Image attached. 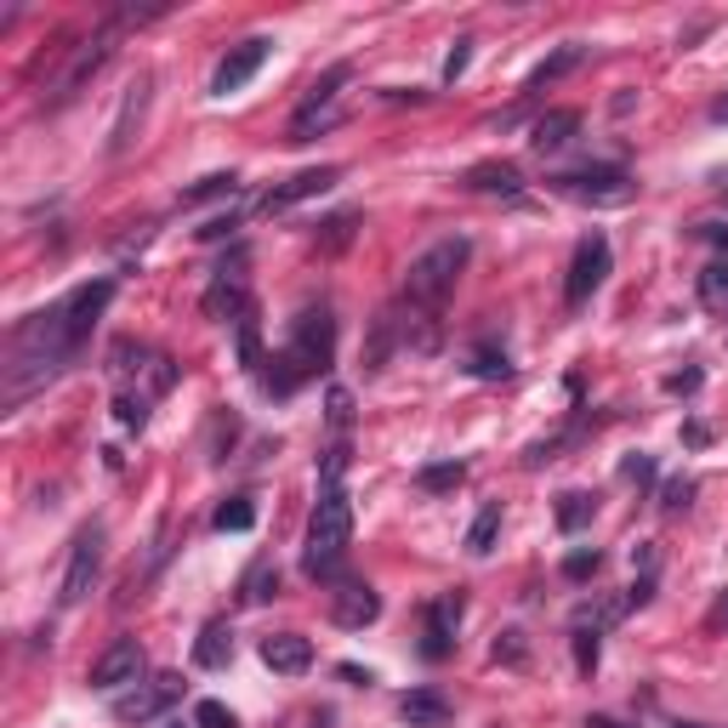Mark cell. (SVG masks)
<instances>
[{
  "mask_svg": "<svg viewBox=\"0 0 728 728\" xmlns=\"http://www.w3.org/2000/svg\"><path fill=\"white\" fill-rule=\"evenodd\" d=\"M558 569H564V580H592V575L603 569V552H598V546H575Z\"/></svg>",
  "mask_w": 728,
  "mask_h": 728,
  "instance_id": "cell-38",
  "label": "cell"
},
{
  "mask_svg": "<svg viewBox=\"0 0 728 728\" xmlns=\"http://www.w3.org/2000/svg\"><path fill=\"white\" fill-rule=\"evenodd\" d=\"M701 240H712V245H723L728 251V222H706V228H694Z\"/></svg>",
  "mask_w": 728,
  "mask_h": 728,
  "instance_id": "cell-53",
  "label": "cell"
},
{
  "mask_svg": "<svg viewBox=\"0 0 728 728\" xmlns=\"http://www.w3.org/2000/svg\"><path fill=\"white\" fill-rule=\"evenodd\" d=\"M262 666L279 678H302L313 666V644L302 632H274V637H262Z\"/></svg>",
  "mask_w": 728,
  "mask_h": 728,
  "instance_id": "cell-14",
  "label": "cell"
},
{
  "mask_svg": "<svg viewBox=\"0 0 728 728\" xmlns=\"http://www.w3.org/2000/svg\"><path fill=\"white\" fill-rule=\"evenodd\" d=\"M354 211H342V217H331V222H319V245H325V251H342L347 240H354Z\"/></svg>",
  "mask_w": 728,
  "mask_h": 728,
  "instance_id": "cell-40",
  "label": "cell"
},
{
  "mask_svg": "<svg viewBox=\"0 0 728 728\" xmlns=\"http://www.w3.org/2000/svg\"><path fill=\"white\" fill-rule=\"evenodd\" d=\"M523 655H530V644H523V632H501V637H495V660L523 666Z\"/></svg>",
  "mask_w": 728,
  "mask_h": 728,
  "instance_id": "cell-46",
  "label": "cell"
},
{
  "mask_svg": "<svg viewBox=\"0 0 728 728\" xmlns=\"http://www.w3.org/2000/svg\"><path fill=\"white\" fill-rule=\"evenodd\" d=\"M171 728H183V723H171Z\"/></svg>",
  "mask_w": 728,
  "mask_h": 728,
  "instance_id": "cell-59",
  "label": "cell"
},
{
  "mask_svg": "<svg viewBox=\"0 0 728 728\" xmlns=\"http://www.w3.org/2000/svg\"><path fill=\"white\" fill-rule=\"evenodd\" d=\"M467 375H484V382H507V375H512L507 347H489V342H478L473 354H467Z\"/></svg>",
  "mask_w": 728,
  "mask_h": 728,
  "instance_id": "cell-26",
  "label": "cell"
},
{
  "mask_svg": "<svg viewBox=\"0 0 728 728\" xmlns=\"http://www.w3.org/2000/svg\"><path fill=\"white\" fill-rule=\"evenodd\" d=\"M177 388V365H171L165 354H154V365H149V393H171Z\"/></svg>",
  "mask_w": 728,
  "mask_h": 728,
  "instance_id": "cell-48",
  "label": "cell"
},
{
  "mask_svg": "<svg viewBox=\"0 0 728 728\" xmlns=\"http://www.w3.org/2000/svg\"><path fill=\"white\" fill-rule=\"evenodd\" d=\"M683 444H689V450H706V444H712V427H706V421H683Z\"/></svg>",
  "mask_w": 728,
  "mask_h": 728,
  "instance_id": "cell-52",
  "label": "cell"
},
{
  "mask_svg": "<svg viewBox=\"0 0 728 728\" xmlns=\"http://www.w3.org/2000/svg\"><path fill=\"white\" fill-rule=\"evenodd\" d=\"M495 728H501V723H495Z\"/></svg>",
  "mask_w": 728,
  "mask_h": 728,
  "instance_id": "cell-61",
  "label": "cell"
},
{
  "mask_svg": "<svg viewBox=\"0 0 728 728\" xmlns=\"http://www.w3.org/2000/svg\"><path fill=\"white\" fill-rule=\"evenodd\" d=\"M331 354H336V319H331L325 308H319V313H302L297 331H290V342L268 359L274 370L262 375V382H268L274 398H290L302 382H313V375L331 370Z\"/></svg>",
  "mask_w": 728,
  "mask_h": 728,
  "instance_id": "cell-2",
  "label": "cell"
},
{
  "mask_svg": "<svg viewBox=\"0 0 728 728\" xmlns=\"http://www.w3.org/2000/svg\"><path fill=\"white\" fill-rule=\"evenodd\" d=\"M347 80H354V69H347V63L325 69V74H319V80L308 85V97H302V108H331V103H336V85H347Z\"/></svg>",
  "mask_w": 728,
  "mask_h": 728,
  "instance_id": "cell-34",
  "label": "cell"
},
{
  "mask_svg": "<svg viewBox=\"0 0 728 728\" xmlns=\"http://www.w3.org/2000/svg\"><path fill=\"white\" fill-rule=\"evenodd\" d=\"M694 501V478H666L660 484V507L666 512H678V507H689Z\"/></svg>",
  "mask_w": 728,
  "mask_h": 728,
  "instance_id": "cell-45",
  "label": "cell"
},
{
  "mask_svg": "<svg viewBox=\"0 0 728 728\" xmlns=\"http://www.w3.org/2000/svg\"><path fill=\"white\" fill-rule=\"evenodd\" d=\"M495 535H501V501H489V507L473 518V530H467V552H473V558H489V552H495Z\"/></svg>",
  "mask_w": 728,
  "mask_h": 728,
  "instance_id": "cell-27",
  "label": "cell"
},
{
  "mask_svg": "<svg viewBox=\"0 0 728 728\" xmlns=\"http://www.w3.org/2000/svg\"><path fill=\"white\" fill-rule=\"evenodd\" d=\"M268 51H274V41H262V35L240 41V46L217 63V74H211V97H234L240 85H251V80H256V69L268 63Z\"/></svg>",
  "mask_w": 728,
  "mask_h": 728,
  "instance_id": "cell-10",
  "label": "cell"
},
{
  "mask_svg": "<svg viewBox=\"0 0 728 728\" xmlns=\"http://www.w3.org/2000/svg\"><path fill=\"white\" fill-rule=\"evenodd\" d=\"M603 279H609V240H603L598 228H592V234L575 245V256H569L564 308H569V313H575V308H587V302L598 297V285H603Z\"/></svg>",
  "mask_w": 728,
  "mask_h": 728,
  "instance_id": "cell-6",
  "label": "cell"
},
{
  "mask_svg": "<svg viewBox=\"0 0 728 728\" xmlns=\"http://www.w3.org/2000/svg\"><path fill=\"white\" fill-rule=\"evenodd\" d=\"M655 564H660L655 541H637V546H632V569H637V575H655Z\"/></svg>",
  "mask_w": 728,
  "mask_h": 728,
  "instance_id": "cell-50",
  "label": "cell"
},
{
  "mask_svg": "<svg viewBox=\"0 0 728 728\" xmlns=\"http://www.w3.org/2000/svg\"><path fill=\"white\" fill-rule=\"evenodd\" d=\"M342 126V103L331 108H297V120H290V142H313V131H331Z\"/></svg>",
  "mask_w": 728,
  "mask_h": 728,
  "instance_id": "cell-29",
  "label": "cell"
},
{
  "mask_svg": "<svg viewBox=\"0 0 728 728\" xmlns=\"http://www.w3.org/2000/svg\"><path fill=\"white\" fill-rule=\"evenodd\" d=\"M234 228H240V217L228 211V217H211L206 228H194V240H199V245H217V240H228V234H234Z\"/></svg>",
  "mask_w": 728,
  "mask_h": 728,
  "instance_id": "cell-47",
  "label": "cell"
},
{
  "mask_svg": "<svg viewBox=\"0 0 728 728\" xmlns=\"http://www.w3.org/2000/svg\"><path fill=\"white\" fill-rule=\"evenodd\" d=\"M598 637H603L598 626H575V672H580V678L598 672V649H603Z\"/></svg>",
  "mask_w": 728,
  "mask_h": 728,
  "instance_id": "cell-36",
  "label": "cell"
},
{
  "mask_svg": "<svg viewBox=\"0 0 728 728\" xmlns=\"http://www.w3.org/2000/svg\"><path fill=\"white\" fill-rule=\"evenodd\" d=\"M222 194H240V177L234 171H217V177H199L194 188H183L177 206H206V199H222Z\"/></svg>",
  "mask_w": 728,
  "mask_h": 728,
  "instance_id": "cell-33",
  "label": "cell"
},
{
  "mask_svg": "<svg viewBox=\"0 0 728 728\" xmlns=\"http://www.w3.org/2000/svg\"><path fill=\"white\" fill-rule=\"evenodd\" d=\"M575 131H580V108H546L541 120L530 126V149L535 154H558V149L575 142Z\"/></svg>",
  "mask_w": 728,
  "mask_h": 728,
  "instance_id": "cell-15",
  "label": "cell"
},
{
  "mask_svg": "<svg viewBox=\"0 0 728 728\" xmlns=\"http://www.w3.org/2000/svg\"><path fill=\"white\" fill-rule=\"evenodd\" d=\"M467 63H473V41L461 35V41L450 46V57H444V85H455L461 74H467Z\"/></svg>",
  "mask_w": 728,
  "mask_h": 728,
  "instance_id": "cell-44",
  "label": "cell"
},
{
  "mask_svg": "<svg viewBox=\"0 0 728 728\" xmlns=\"http://www.w3.org/2000/svg\"><path fill=\"white\" fill-rule=\"evenodd\" d=\"M461 188H473V194H507V199H518V194H523V171H518L512 160H484V165H473L467 177H461Z\"/></svg>",
  "mask_w": 728,
  "mask_h": 728,
  "instance_id": "cell-18",
  "label": "cell"
},
{
  "mask_svg": "<svg viewBox=\"0 0 728 728\" xmlns=\"http://www.w3.org/2000/svg\"><path fill=\"white\" fill-rule=\"evenodd\" d=\"M701 388H706V370H701V365H689V370H678V375H666V393H672V398H694Z\"/></svg>",
  "mask_w": 728,
  "mask_h": 728,
  "instance_id": "cell-43",
  "label": "cell"
},
{
  "mask_svg": "<svg viewBox=\"0 0 728 728\" xmlns=\"http://www.w3.org/2000/svg\"><path fill=\"white\" fill-rule=\"evenodd\" d=\"M336 183H342V165H308V171H297V177H285L279 188L262 194L256 211H262V217H279V211H290V206H302V199L331 194Z\"/></svg>",
  "mask_w": 728,
  "mask_h": 728,
  "instance_id": "cell-7",
  "label": "cell"
},
{
  "mask_svg": "<svg viewBox=\"0 0 728 728\" xmlns=\"http://www.w3.org/2000/svg\"><path fill=\"white\" fill-rule=\"evenodd\" d=\"M694 290H701V308L706 313L728 319V256H712L706 268H701V279H694Z\"/></svg>",
  "mask_w": 728,
  "mask_h": 728,
  "instance_id": "cell-24",
  "label": "cell"
},
{
  "mask_svg": "<svg viewBox=\"0 0 728 728\" xmlns=\"http://www.w3.org/2000/svg\"><path fill=\"white\" fill-rule=\"evenodd\" d=\"M461 615H467V603H461V592H439V598L427 603V626H421V660H450V655H455Z\"/></svg>",
  "mask_w": 728,
  "mask_h": 728,
  "instance_id": "cell-9",
  "label": "cell"
},
{
  "mask_svg": "<svg viewBox=\"0 0 728 728\" xmlns=\"http://www.w3.org/2000/svg\"><path fill=\"white\" fill-rule=\"evenodd\" d=\"M325 421H331L336 439H347V427H354V393H347V388H331V398H325Z\"/></svg>",
  "mask_w": 728,
  "mask_h": 728,
  "instance_id": "cell-37",
  "label": "cell"
},
{
  "mask_svg": "<svg viewBox=\"0 0 728 728\" xmlns=\"http://www.w3.org/2000/svg\"><path fill=\"white\" fill-rule=\"evenodd\" d=\"M347 461H354V444H347V439H336V444L325 450V461H319V478H325V489H342Z\"/></svg>",
  "mask_w": 728,
  "mask_h": 728,
  "instance_id": "cell-39",
  "label": "cell"
},
{
  "mask_svg": "<svg viewBox=\"0 0 728 728\" xmlns=\"http://www.w3.org/2000/svg\"><path fill=\"white\" fill-rule=\"evenodd\" d=\"M587 728H632V723H621V717H587Z\"/></svg>",
  "mask_w": 728,
  "mask_h": 728,
  "instance_id": "cell-55",
  "label": "cell"
},
{
  "mask_svg": "<svg viewBox=\"0 0 728 728\" xmlns=\"http://www.w3.org/2000/svg\"><path fill=\"white\" fill-rule=\"evenodd\" d=\"M552 194L564 199H580V206H621V199H632V171L615 165V160H598V165H580V171H558V177H546Z\"/></svg>",
  "mask_w": 728,
  "mask_h": 728,
  "instance_id": "cell-5",
  "label": "cell"
},
{
  "mask_svg": "<svg viewBox=\"0 0 728 728\" xmlns=\"http://www.w3.org/2000/svg\"><path fill=\"white\" fill-rule=\"evenodd\" d=\"M552 518H558L564 535H580V530L598 518V495H592V489H564L558 507H552Z\"/></svg>",
  "mask_w": 728,
  "mask_h": 728,
  "instance_id": "cell-23",
  "label": "cell"
},
{
  "mask_svg": "<svg viewBox=\"0 0 728 728\" xmlns=\"http://www.w3.org/2000/svg\"><path fill=\"white\" fill-rule=\"evenodd\" d=\"M398 717L411 723V728H450V717H455V706L444 701L439 689H411L398 701Z\"/></svg>",
  "mask_w": 728,
  "mask_h": 728,
  "instance_id": "cell-17",
  "label": "cell"
},
{
  "mask_svg": "<svg viewBox=\"0 0 728 728\" xmlns=\"http://www.w3.org/2000/svg\"><path fill=\"white\" fill-rule=\"evenodd\" d=\"M114 421H120V427H142V421H149V398H142V393H114Z\"/></svg>",
  "mask_w": 728,
  "mask_h": 728,
  "instance_id": "cell-41",
  "label": "cell"
},
{
  "mask_svg": "<svg viewBox=\"0 0 728 728\" xmlns=\"http://www.w3.org/2000/svg\"><path fill=\"white\" fill-rule=\"evenodd\" d=\"M234 660V626L228 621H206L194 637V666L199 672H222V666Z\"/></svg>",
  "mask_w": 728,
  "mask_h": 728,
  "instance_id": "cell-19",
  "label": "cell"
},
{
  "mask_svg": "<svg viewBox=\"0 0 728 728\" xmlns=\"http://www.w3.org/2000/svg\"><path fill=\"white\" fill-rule=\"evenodd\" d=\"M97 569H103V530L92 523V530L74 541V558H69V575H63V592H57V598H63L69 609L85 603V598H92V587H97Z\"/></svg>",
  "mask_w": 728,
  "mask_h": 728,
  "instance_id": "cell-11",
  "label": "cell"
},
{
  "mask_svg": "<svg viewBox=\"0 0 728 728\" xmlns=\"http://www.w3.org/2000/svg\"><path fill=\"white\" fill-rule=\"evenodd\" d=\"M649 598H655V575H637L632 587H626V603H632V609H644Z\"/></svg>",
  "mask_w": 728,
  "mask_h": 728,
  "instance_id": "cell-51",
  "label": "cell"
},
{
  "mask_svg": "<svg viewBox=\"0 0 728 728\" xmlns=\"http://www.w3.org/2000/svg\"><path fill=\"white\" fill-rule=\"evenodd\" d=\"M672 728H701V723H672Z\"/></svg>",
  "mask_w": 728,
  "mask_h": 728,
  "instance_id": "cell-57",
  "label": "cell"
},
{
  "mask_svg": "<svg viewBox=\"0 0 728 728\" xmlns=\"http://www.w3.org/2000/svg\"><path fill=\"white\" fill-rule=\"evenodd\" d=\"M274 592H279V564H274V558H256V564L245 569V580H240V603L256 609V603H268Z\"/></svg>",
  "mask_w": 728,
  "mask_h": 728,
  "instance_id": "cell-25",
  "label": "cell"
},
{
  "mask_svg": "<svg viewBox=\"0 0 728 728\" xmlns=\"http://www.w3.org/2000/svg\"><path fill=\"white\" fill-rule=\"evenodd\" d=\"M177 694H183V678H154V683L120 694V701H114V717L120 723H149V717H160L171 701H177Z\"/></svg>",
  "mask_w": 728,
  "mask_h": 728,
  "instance_id": "cell-13",
  "label": "cell"
},
{
  "mask_svg": "<svg viewBox=\"0 0 728 728\" xmlns=\"http://www.w3.org/2000/svg\"><path fill=\"white\" fill-rule=\"evenodd\" d=\"M712 120H717V126H728V97H717V103H712Z\"/></svg>",
  "mask_w": 728,
  "mask_h": 728,
  "instance_id": "cell-56",
  "label": "cell"
},
{
  "mask_svg": "<svg viewBox=\"0 0 728 728\" xmlns=\"http://www.w3.org/2000/svg\"><path fill=\"white\" fill-rule=\"evenodd\" d=\"M211 523H217L222 535H245L251 523H256V501H251V495H228V501L217 507V518H211Z\"/></svg>",
  "mask_w": 728,
  "mask_h": 728,
  "instance_id": "cell-28",
  "label": "cell"
},
{
  "mask_svg": "<svg viewBox=\"0 0 728 728\" xmlns=\"http://www.w3.org/2000/svg\"><path fill=\"white\" fill-rule=\"evenodd\" d=\"M467 256H473V240H461V234L427 245V251L411 262V274H404V308L421 313V319H439V308L450 302L461 268H467Z\"/></svg>",
  "mask_w": 728,
  "mask_h": 728,
  "instance_id": "cell-3",
  "label": "cell"
},
{
  "mask_svg": "<svg viewBox=\"0 0 728 728\" xmlns=\"http://www.w3.org/2000/svg\"><path fill=\"white\" fill-rule=\"evenodd\" d=\"M580 63H587V46H558V51H552V57H541V63L530 69V80H523V97H535L541 92V85H552V80H564L569 69H580Z\"/></svg>",
  "mask_w": 728,
  "mask_h": 728,
  "instance_id": "cell-22",
  "label": "cell"
},
{
  "mask_svg": "<svg viewBox=\"0 0 728 728\" xmlns=\"http://www.w3.org/2000/svg\"><path fill=\"white\" fill-rule=\"evenodd\" d=\"M461 478H467V467H461V461H432V467L416 473V489L444 495V489H461Z\"/></svg>",
  "mask_w": 728,
  "mask_h": 728,
  "instance_id": "cell-32",
  "label": "cell"
},
{
  "mask_svg": "<svg viewBox=\"0 0 728 728\" xmlns=\"http://www.w3.org/2000/svg\"><path fill=\"white\" fill-rule=\"evenodd\" d=\"M347 541H354V501H347V489H325L319 495V507L308 518V546H302V569L313 580H331Z\"/></svg>",
  "mask_w": 728,
  "mask_h": 728,
  "instance_id": "cell-4",
  "label": "cell"
},
{
  "mask_svg": "<svg viewBox=\"0 0 728 728\" xmlns=\"http://www.w3.org/2000/svg\"><path fill=\"white\" fill-rule=\"evenodd\" d=\"M319 728H325V717H319Z\"/></svg>",
  "mask_w": 728,
  "mask_h": 728,
  "instance_id": "cell-58",
  "label": "cell"
},
{
  "mask_svg": "<svg viewBox=\"0 0 728 728\" xmlns=\"http://www.w3.org/2000/svg\"><path fill=\"white\" fill-rule=\"evenodd\" d=\"M723 609H728V598H723Z\"/></svg>",
  "mask_w": 728,
  "mask_h": 728,
  "instance_id": "cell-60",
  "label": "cell"
},
{
  "mask_svg": "<svg viewBox=\"0 0 728 728\" xmlns=\"http://www.w3.org/2000/svg\"><path fill=\"white\" fill-rule=\"evenodd\" d=\"M142 644L137 637H114V644L92 660V672H85V683H92L97 694H114V689H126V683H137L142 678Z\"/></svg>",
  "mask_w": 728,
  "mask_h": 728,
  "instance_id": "cell-8",
  "label": "cell"
},
{
  "mask_svg": "<svg viewBox=\"0 0 728 728\" xmlns=\"http://www.w3.org/2000/svg\"><path fill=\"white\" fill-rule=\"evenodd\" d=\"M194 728H240V717L228 712L222 701H199L194 706Z\"/></svg>",
  "mask_w": 728,
  "mask_h": 728,
  "instance_id": "cell-42",
  "label": "cell"
},
{
  "mask_svg": "<svg viewBox=\"0 0 728 728\" xmlns=\"http://www.w3.org/2000/svg\"><path fill=\"white\" fill-rule=\"evenodd\" d=\"M240 365L245 370H262L268 359H262V325H256V308L240 319Z\"/></svg>",
  "mask_w": 728,
  "mask_h": 728,
  "instance_id": "cell-35",
  "label": "cell"
},
{
  "mask_svg": "<svg viewBox=\"0 0 728 728\" xmlns=\"http://www.w3.org/2000/svg\"><path fill=\"white\" fill-rule=\"evenodd\" d=\"M336 678H342V683H359V689H365V683H375L370 672H359V666H336Z\"/></svg>",
  "mask_w": 728,
  "mask_h": 728,
  "instance_id": "cell-54",
  "label": "cell"
},
{
  "mask_svg": "<svg viewBox=\"0 0 728 728\" xmlns=\"http://www.w3.org/2000/svg\"><path fill=\"white\" fill-rule=\"evenodd\" d=\"M404 319H398V308H382L370 319V342H365V370H388V359H393V347H398V331Z\"/></svg>",
  "mask_w": 728,
  "mask_h": 728,
  "instance_id": "cell-21",
  "label": "cell"
},
{
  "mask_svg": "<svg viewBox=\"0 0 728 728\" xmlns=\"http://www.w3.org/2000/svg\"><path fill=\"white\" fill-rule=\"evenodd\" d=\"M621 478H626V484H655V461H649L644 450L626 455V461H621Z\"/></svg>",
  "mask_w": 728,
  "mask_h": 728,
  "instance_id": "cell-49",
  "label": "cell"
},
{
  "mask_svg": "<svg viewBox=\"0 0 728 728\" xmlns=\"http://www.w3.org/2000/svg\"><path fill=\"white\" fill-rule=\"evenodd\" d=\"M331 621L342 632H365L382 621V598H375L370 580H342V587L331 592Z\"/></svg>",
  "mask_w": 728,
  "mask_h": 728,
  "instance_id": "cell-12",
  "label": "cell"
},
{
  "mask_svg": "<svg viewBox=\"0 0 728 728\" xmlns=\"http://www.w3.org/2000/svg\"><path fill=\"white\" fill-rule=\"evenodd\" d=\"M108 302H114V279H85L69 297H57L51 308L23 319L7 347V411H18L35 388L57 382L69 370V359L85 347V336H92L97 313Z\"/></svg>",
  "mask_w": 728,
  "mask_h": 728,
  "instance_id": "cell-1",
  "label": "cell"
},
{
  "mask_svg": "<svg viewBox=\"0 0 728 728\" xmlns=\"http://www.w3.org/2000/svg\"><path fill=\"white\" fill-rule=\"evenodd\" d=\"M626 609H632L626 598H592V603H580V609H575V626H598V632H603V626H615Z\"/></svg>",
  "mask_w": 728,
  "mask_h": 728,
  "instance_id": "cell-31",
  "label": "cell"
},
{
  "mask_svg": "<svg viewBox=\"0 0 728 728\" xmlns=\"http://www.w3.org/2000/svg\"><path fill=\"white\" fill-rule=\"evenodd\" d=\"M149 365H154V354L142 342H131V336H120V342L108 347V370L114 375H137V370H149Z\"/></svg>",
  "mask_w": 728,
  "mask_h": 728,
  "instance_id": "cell-30",
  "label": "cell"
},
{
  "mask_svg": "<svg viewBox=\"0 0 728 728\" xmlns=\"http://www.w3.org/2000/svg\"><path fill=\"white\" fill-rule=\"evenodd\" d=\"M149 74H137L131 85H126V103H120V120H114V131H108V154H126L131 149V131L142 126V108H149Z\"/></svg>",
  "mask_w": 728,
  "mask_h": 728,
  "instance_id": "cell-16",
  "label": "cell"
},
{
  "mask_svg": "<svg viewBox=\"0 0 728 728\" xmlns=\"http://www.w3.org/2000/svg\"><path fill=\"white\" fill-rule=\"evenodd\" d=\"M199 308H206V319H217V325H228V319L240 325V319H245L256 302H251L245 279H217V285L206 290V302H199Z\"/></svg>",
  "mask_w": 728,
  "mask_h": 728,
  "instance_id": "cell-20",
  "label": "cell"
}]
</instances>
